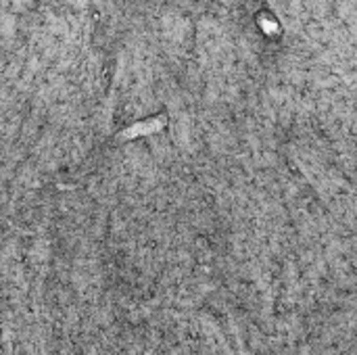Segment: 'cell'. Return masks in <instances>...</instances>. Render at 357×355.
Returning <instances> with one entry per match:
<instances>
[{
    "label": "cell",
    "mask_w": 357,
    "mask_h": 355,
    "mask_svg": "<svg viewBox=\"0 0 357 355\" xmlns=\"http://www.w3.org/2000/svg\"><path fill=\"white\" fill-rule=\"evenodd\" d=\"M159 125H163V119H155V121H148V123H142V125H134L136 130H130L125 132V138H132V136H136V134H148V132H155V130H159Z\"/></svg>",
    "instance_id": "6da1fadb"
}]
</instances>
